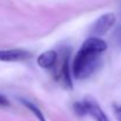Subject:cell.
<instances>
[{
	"label": "cell",
	"mask_w": 121,
	"mask_h": 121,
	"mask_svg": "<svg viewBox=\"0 0 121 121\" xmlns=\"http://www.w3.org/2000/svg\"><path fill=\"white\" fill-rule=\"evenodd\" d=\"M58 62V53L55 51H46L38 56V65L42 68H52Z\"/></svg>",
	"instance_id": "6"
},
{
	"label": "cell",
	"mask_w": 121,
	"mask_h": 121,
	"mask_svg": "<svg viewBox=\"0 0 121 121\" xmlns=\"http://www.w3.org/2000/svg\"><path fill=\"white\" fill-rule=\"evenodd\" d=\"M0 106L1 107H7L9 106V101L6 96H4L2 94H0Z\"/></svg>",
	"instance_id": "9"
},
{
	"label": "cell",
	"mask_w": 121,
	"mask_h": 121,
	"mask_svg": "<svg viewBox=\"0 0 121 121\" xmlns=\"http://www.w3.org/2000/svg\"><path fill=\"white\" fill-rule=\"evenodd\" d=\"M32 56L28 51L21 48H12V49H2L0 51V61L4 62H17L24 61Z\"/></svg>",
	"instance_id": "3"
},
{
	"label": "cell",
	"mask_w": 121,
	"mask_h": 121,
	"mask_svg": "<svg viewBox=\"0 0 121 121\" xmlns=\"http://www.w3.org/2000/svg\"><path fill=\"white\" fill-rule=\"evenodd\" d=\"M20 102H21L28 111H31V113H32L33 115H35V118L39 121H46L43 114H42V112H41L40 108H39L37 105H34L33 102H31L30 100H26V99H20Z\"/></svg>",
	"instance_id": "7"
},
{
	"label": "cell",
	"mask_w": 121,
	"mask_h": 121,
	"mask_svg": "<svg viewBox=\"0 0 121 121\" xmlns=\"http://www.w3.org/2000/svg\"><path fill=\"white\" fill-rule=\"evenodd\" d=\"M107 49V43L100 37H89L83 41L72 62V74L77 79H87L101 66V53Z\"/></svg>",
	"instance_id": "1"
},
{
	"label": "cell",
	"mask_w": 121,
	"mask_h": 121,
	"mask_svg": "<svg viewBox=\"0 0 121 121\" xmlns=\"http://www.w3.org/2000/svg\"><path fill=\"white\" fill-rule=\"evenodd\" d=\"M113 109H114V113H115V117L119 121H121V105H114L113 106Z\"/></svg>",
	"instance_id": "8"
},
{
	"label": "cell",
	"mask_w": 121,
	"mask_h": 121,
	"mask_svg": "<svg viewBox=\"0 0 121 121\" xmlns=\"http://www.w3.org/2000/svg\"><path fill=\"white\" fill-rule=\"evenodd\" d=\"M85 107V114L91 115L95 121H109L108 117L105 114V112L101 109V107L98 105V102L93 99H85L83 101Z\"/></svg>",
	"instance_id": "5"
},
{
	"label": "cell",
	"mask_w": 121,
	"mask_h": 121,
	"mask_svg": "<svg viewBox=\"0 0 121 121\" xmlns=\"http://www.w3.org/2000/svg\"><path fill=\"white\" fill-rule=\"evenodd\" d=\"M59 79L61 82L67 87L72 88V69L69 64V51H64L62 59H61V66L59 71Z\"/></svg>",
	"instance_id": "4"
},
{
	"label": "cell",
	"mask_w": 121,
	"mask_h": 121,
	"mask_svg": "<svg viewBox=\"0 0 121 121\" xmlns=\"http://www.w3.org/2000/svg\"><path fill=\"white\" fill-rule=\"evenodd\" d=\"M117 17L114 13H105L101 17H99L91 26L89 33L91 37H101L106 34L115 24Z\"/></svg>",
	"instance_id": "2"
}]
</instances>
